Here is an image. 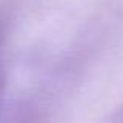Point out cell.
Masks as SVG:
<instances>
[{"instance_id": "cell-1", "label": "cell", "mask_w": 123, "mask_h": 123, "mask_svg": "<svg viewBox=\"0 0 123 123\" xmlns=\"http://www.w3.org/2000/svg\"><path fill=\"white\" fill-rule=\"evenodd\" d=\"M9 33V19L6 12L0 11V118L5 111V98L8 90V64H6V44Z\"/></svg>"}]
</instances>
